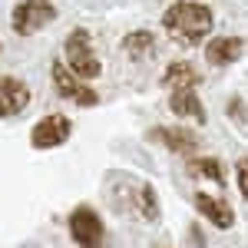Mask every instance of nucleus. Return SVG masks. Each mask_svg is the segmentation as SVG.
<instances>
[{
    "mask_svg": "<svg viewBox=\"0 0 248 248\" xmlns=\"http://www.w3.org/2000/svg\"><path fill=\"white\" fill-rule=\"evenodd\" d=\"M245 53V40L242 37H212L205 43V60L212 66H232L235 60Z\"/></svg>",
    "mask_w": 248,
    "mask_h": 248,
    "instance_id": "9b49d317",
    "label": "nucleus"
},
{
    "mask_svg": "<svg viewBox=\"0 0 248 248\" xmlns=\"http://www.w3.org/2000/svg\"><path fill=\"white\" fill-rule=\"evenodd\" d=\"M53 20H57L53 0H20L14 7V14H10V27L20 37H33V33H40Z\"/></svg>",
    "mask_w": 248,
    "mask_h": 248,
    "instance_id": "7ed1b4c3",
    "label": "nucleus"
},
{
    "mask_svg": "<svg viewBox=\"0 0 248 248\" xmlns=\"http://www.w3.org/2000/svg\"><path fill=\"white\" fill-rule=\"evenodd\" d=\"M235 182H238L242 199L248 202V155H242V159H238V166H235Z\"/></svg>",
    "mask_w": 248,
    "mask_h": 248,
    "instance_id": "dca6fc26",
    "label": "nucleus"
},
{
    "mask_svg": "<svg viewBox=\"0 0 248 248\" xmlns=\"http://www.w3.org/2000/svg\"><path fill=\"white\" fill-rule=\"evenodd\" d=\"M212 27H215V14L209 3L199 0H175L162 14V30L179 46H199L212 33Z\"/></svg>",
    "mask_w": 248,
    "mask_h": 248,
    "instance_id": "f257e3e1",
    "label": "nucleus"
},
{
    "mask_svg": "<svg viewBox=\"0 0 248 248\" xmlns=\"http://www.w3.org/2000/svg\"><path fill=\"white\" fill-rule=\"evenodd\" d=\"M63 63L70 66V73H77L79 79H96L103 73V63L96 57L93 50V37H90V30H70L66 40H63Z\"/></svg>",
    "mask_w": 248,
    "mask_h": 248,
    "instance_id": "f03ea898",
    "label": "nucleus"
},
{
    "mask_svg": "<svg viewBox=\"0 0 248 248\" xmlns=\"http://www.w3.org/2000/svg\"><path fill=\"white\" fill-rule=\"evenodd\" d=\"M192 202H195V209H199L202 218H209V225H215V229H222V232H229L232 225H235V212L229 209V202L215 199L209 192H195Z\"/></svg>",
    "mask_w": 248,
    "mask_h": 248,
    "instance_id": "1a4fd4ad",
    "label": "nucleus"
},
{
    "mask_svg": "<svg viewBox=\"0 0 248 248\" xmlns=\"http://www.w3.org/2000/svg\"><path fill=\"white\" fill-rule=\"evenodd\" d=\"M70 136H73V123H70L66 116H60V113H50L30 129V146H33V149H57Z\"/></svg>",
    "mask_w": 248,
    "mask_h": 248,
    "instance_id": "423d86ee",
    "label": "nucleus"
},
{
    "mask_svg": "<svg viewBox=\"0 0 248 248\" xmlns=\"http://www.w3.org/2000/svg\"><path fill=\"white\" fill-rule=\"evenodd\" d=\"M70 235L77 248H103V218L93 205H77L70 212Z\"/></svg>",
    "mask_w": 248,
    "mask_h": 248,
    "instance_id": "39448f33",
    "label": "nucleus"
},
{
    "mask_svg": "<svg viewBox=\"0 0 248 248\" xmlns=\"http://www.w3.org/2000/svg\"><path fill=\"white\" fill-rule=\"evenodd\" d=\"M30 106V86L17 77H0V116H20Z\"/></svg>",
    "mask_w": 248,
    "mask_h": 248,
    "instance_id": "6e6552de",
    "label": "nucleus"
},
{
    "mask_svg": "<svg viewBox=\"0 0 248 248\" xmlns=\"http://www.w3.org/2000/svg\"><path fill=\"white\" fill-rule=\"evenodd\" d=\"M155 50V37L149 30H133V33H126L123 37V53L133 60V63H142V60H149Z\"/></svg>",
    "mask_w": 248,
    "mask_h": 248,
    "instance_id": "ddd939ff",
    "label": "nucleus"
},
{
    "mask_svg": "<svg viewBox=\"0 0 248 248\" xmlns=\"http://www.w3.org/2000/svg\"><path fill=\"white\" fill-rule=\"evenodd\" d=\"M136 212H139L146 222H155V218H159V199H155V189L149 182H142L139 192H136Z\"/></svg>",
    "mask_w": 248,
    "mask_h": 248,
    "instance_id": "2eb2a0df",
    "label": "nucleus"
},
{
    "mask_svg": "<svg viewBox=\"0 0 248 248\" xmlns=\"http://www.w3.org/2000/svg\"><path fill=\"white\" fill-rule=\"evenodd\" d=\"M186 172L192 179H209L215 186H225V166L215 159V155H199V159H189L186 162Z\"/></svg>",
    "mask_w": 248,
    "mask_h": 248,
    "instance_id": "4468645a",
    "label": "nucleus"
},
{
    "mask_svg": "<svg viewBox=\"0 0 248 248\" xmlns=\"http://www.w3.org/2000/svg\"><path fill=\"white\" fill-rule=\"evenodd\" d=\"M153 142L159 146H166L169 153H179V155H192L199 149V136L186 129V126H155L153 133H149Z\"/></svg>",
    "mask_w": 248,
    "mask_h": 248,
    "instance_id": "0eeeda50",
    "label": "nucleus"
},
{
    "mask_svg": "<svg viewBox=\"0 0 248 248\" xmlns=\"http://www.w3.org/2000/svg\"><path fill=\"white\" fill-rule=\"evenodd\" d=\"M166 90H179V86H199V70L192 66L189 60H172L166 66V73L159 79Z\"/></svg>",
    "mask_w": 248,
    "mask_h": 248,
    "instance_id": "f8f14e48",
    "label": "nucleus"
},
{
    "mask_svg": "<svg viewBox=\"0 0 248 248\" xmlns=\"http://www.w3.org/2000/svg\"><path fill=\"white\" fill-rule=\"evenodd\" d=\"M0 50H3V43H0Z\"/></svg>",
    "mask_w": 248,
    "mask_h": 248,
    "instance_id": "f3484780",
    "label": "nucleus"
},
{
    "mask_svg": "<svg viewBox=\"0 0 248 248\" xmlns=\"http://www.w3.org/2000/svg\"><path fill=\"white\" fill-rule=\"evenodd\" d=\"M50 73H53V86H57V93L63 96L66 103H77V106H86V109L99 103V93H96L86 79H79L77 73H70V66H66L63 60H53Z\"/></svg>",
    "mask_w": 248,
    "mask_h": 248,
    "instance_id": "20e7f679",
    "label": "nucleus"
},
{
    "mask_svg": "<svg viewBox=\"0 0 248 248\" xmlns=\"http://www.w3.org/2000/svg\"><path fill=\"white\" fill-rule=\"evenodd\" d=\"M169 109L179 119H195V123H205V106L195 93V86H179V90H169Z\"/></svg>",
    "mask_w": 248,
    "mask_h": 248,
    "instance_id": "9d476101",
    "label": "nucleus"
}]
</instances>
